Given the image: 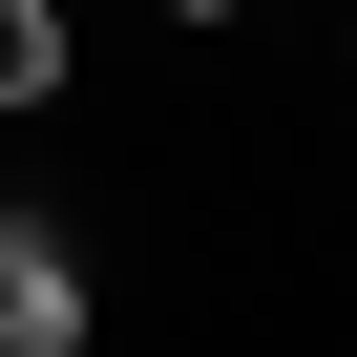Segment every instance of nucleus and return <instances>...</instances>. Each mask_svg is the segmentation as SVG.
<instances>
[{"label": "nucleus", "mask_w": 357, "mask_h": 357, "mask_svg": "<svg viewBox=\"0 0 357 357\" xmlns=\"http://www.w3.org/2000/svg\"><path fill=\"white\" fill-rule=\"evenodd\" d=\"M84 315H105L84 294V231L63 211H0V357H84Z\"/></svg>", "instance_id": "f257e3e1"}, {"label": "nucleus", "mask_w": 357, "mask_h": 357, "mask_svg": "<svg viewBox=\"0 0 357 357\" xmlns=\"http://www.w3.org/2000/svg\"><path fill=\"white\" fill-rule=\"evenodd\" d=\"M63 84H84V22H63V0H0V126L63 105Z\"/></svg>", "instance_id": "f03ea898"}, {"label": "nucleus", "mask_w": 357, "mask_h": 357, "mask_svg": "<svg viewBox=\"0 0 357 357\" xmlns=\"http://www.w3.org/2000/svg\"><path fill=\"white\" fill-rule=\"evenodd\" d=\"M147 22H190V43H211V22H252V0H147Z\"/></svg>", "instance_id": "7ed1b4c3"}]
</instances>
